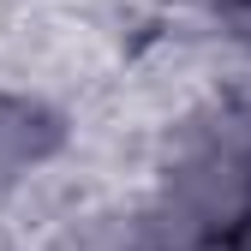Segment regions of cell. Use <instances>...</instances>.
I'll list each match as a JSON object with an SVG mask.
<instances>
[{
  "label": "cell",
  "mask_w": 251,
  "mask_h": 251,
  "mask_svg": "<svg viewBox=\"0 0 251 251\" xmlns=\"http://www.w3.org/2000/svg\"><path fill=\"white\" fill-rule=\"evenodd\" d=\"M60 138V126L48 114H36L30 102L0 96V168H18V162H36V155Z\"/></svg>",
  "instance_id": "2"
},
{
  "label": "cell",
  "mask_w": 251,
  "mask_h": 251,
  "mask_svg": "<svg viewBox=\"0 0 251 251\" xmlns=\"http://www.w3.org/2000/svg\"><path fill=\"white\" fill-rule=\"evenodd\" d=\"M215 18H222L233 36H245V42H251V0H215Z\"/></svg>",
  "instance_id": "3"
},
{
  "label": "cell",
  "mask_w": 251,
  "mask_h": 251,
  "mask_svg": "<svg viewBox=\"0 0 251 251\" xmlns=\"http://www.w3.org/2000/svg\"><path fill=\"white\" fill-rule=\"evenodd\" d=\"M168 192L203 233H227L233 222H245L251 215V102H222L209 120H198Z\"/></svg>",
  "instance_id": "1"
}]
</instances>
